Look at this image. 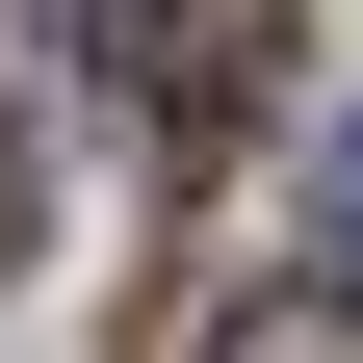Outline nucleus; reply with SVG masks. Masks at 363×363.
<instances>
[{
    "mask_svg": "<svg viewBox=\"0 0 363 363\" xmlns=\"http://www.w3.org/2000/svg\"><path fill=\"white\" fill-rule=\"evenodd\" d=\"M104 52H130V104H156V130H182V156H208V130H234V104H259V78H286V0H130Z\"/></svg>",
    "mask_w": 363,
    "mask_h": 363,
    "instance_id": "obj_1",
    "label": "nucleus"
},
{
    "mask_svg": "<svg viewBox=\"0 0 363 363\" xmlns=\"http://www.w3.org/2000/svg\"><path fill=\"white\" fill-rule=\"evenodd\" d=\"M208 363H363V259H337V286H234Z\"/></svg>",
    "mask_w": 363,
    "mask_h": 363,
    "instance_id": "obj_2",
    "label": "nucleus"
},
{
    "mask_svg": "<svg viewBox=\"0 0 363 363\" xmlns=\"http://www.w3.org/2000/svg\"><path fill=\"white\" fill-rule=\"evenodd\" d=\"M337 234H363V130H337Z\"/></svg>",
    "mask_w": 363,
    "mask_h": 363,
    "instance_id": "obj_3",
    "label": "nucleus"
}]
</instances>
